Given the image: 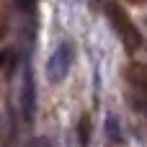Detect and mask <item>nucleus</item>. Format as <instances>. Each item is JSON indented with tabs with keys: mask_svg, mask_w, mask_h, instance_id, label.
Instances as JSON below:
<instances>
[{
	"mask_svg": "<svg viewBox=\"0 0 147 147\" xmlns=\"http://www.w3.org/2000/svg\"><path fill=\"white\" fill-rule=\"evenodd\" d=\"M103 5H106V16H109L111 26H114L116 34L121 36L124 47H127L129 52H137V49L142 47V34H140V28L132 23V18L127 16V10H124L119 3H114V0H106Z\"/></svg>",
	"mask_w": 147,
	"mask_h": 147,
	"instance_id": "obj_1",
	"label": "nucleus"
},
{
	"mask_svg": "<svg viewBox=\"0 0 147 147\" xmlns=\"http://www.w3.org/2000/svg\"><path fill=\"white\" fill-rule=\"evenodd\" d=\"M127 85H129V103L134 111H147V67L145 65H127L124 70Z\"/></svg>",
	"mask_w": 147,
	"mask_h": 147,
	"instance_id": "obj_2",
	"label": "nucleus"
},
{
	"mask_svg": "<svg viewBox=\"0 0 147 147\" xmlns=\"http://www.w3.org/2000/svg\"><path fill=\"white\" fill-rule=\"evenodd\" d=\"M70 65H72V44L62 41V44L52 52V57H49V62H47V78H49L52 83L65 80Z\"/></svg>",
	"mask_w": 147,
	"mask_h": 147,
	"instance_id": "obj_3",
	"label": "nucleus"
},
{
	"mask_svg": "<svg viewBox=\"0 0 147 147\" xmlns=\"http://www.w3.org/2000/svg\"><path fill=\"white\" fill-rule=\"evenodd\" d=\"M21 111H23V119H26V121L34 119V78H31V72H26V78H23V88H21Z\"/></svg>",
	"mask_w": 147,
	"mask_h": 147,
	"instance_id": "obj_4",
	"label": "nucleus"
},
{
	"mask_svg": "<svg viewBox=\"0 0 147 147\" xmlns=\"http://www.w3.org/2000/svg\"><path fill=\"white\" fill-rule=\"evenodd\" d=\"M16 65H18V54H16V49H3V52H0V70H3L5 75H13Z\"/></svg>",
	"mask_w": 147,
	"mask_h": 147,
	"instance_id": "obj_5",
	"label": "nucleus"
},
{
	"mask_svg": "<svg viewBox=\"0 0 147 147\" xmlns=\"http://www.w3.org/2000/svg\"><path fill=\"white\" fill-rule=\"evenodd\" d=\"M78 134H80V145H88V140H90V119H88V116L80 119V124H78Z\"/></svg>",
	"mask_w": 147,
	"mask_h": 147,
	"instance_id": "obj_6",
	"label": "nucleus"
},
{
	"mask_svg": "<svg viewBox=\"0 0 147 147\" xmlns=\"http://www.w3.org/2000/svg\"><path fill=\"white\" fill-rule=\"evenodd\" d=\"M106 129H109V134H114L116 142H121V137H119V127H116V119H114V116L106 119Z\"/></svg>",
	"mask_w": 147,
	"mask_h": 147,
	"instance_id": "obj_7",
	"label": "nucleus"
},
{
	"mask_svg": "<svg viewBox=\"0 0 147 147\" xmlns=\"http://www.w3.org/2000/svg\"><path fill=\"white\" fill-rule=\"evenodd\" d=\"M16 5H18V10H23V13H31V10L36 8V0H16Z\"/></svg>",
	"mask_w": 147,
	"mask_h": 147,
	"instance_id": "obj_8",
	"label": "nucleus"
},
{
	"mask_svg": "<svg viewBox=\"0 0 147 147\" xmlns=\"http://www.w3.org/2000/svg\"><path fill=\"white\" fill-rule=\"evenodd\" d=\"M5 36V16H0V39Z\"/></svg>",
	"mask_w": 147,
	"mask_h": 147,
	"instance_id": "obj_9",
	"label": "nucleus"
},
{
	"mask_svg": "<svg viewBox=\"0 0 147 147\" xmlns=\"http://www.w3.org/2000/svg\"><path fill=\"white\" fill-rule=\"evenodd\" d=\"M129 3H134V5H140V3H145V0H129Z\"/></svg>",
	"mask_w": 147,
	"mask_h": 147,
	"instance_id": "obj_10",
	"label": "nucleus"
}]
</instances>
